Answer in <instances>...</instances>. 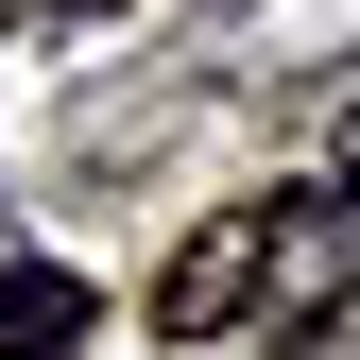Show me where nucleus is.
I'll return each mask as SVG.
<instances>
[{"label": "nucleus", "instance_id": "1", "mask_svg": "<svg viewBox=\"0 0 360 360\" xmlns=\"http://www.w3.org/2000/svg\"><path fill=\"white\" fill-rule=\"evenodd\" d=\"M360 292V206L343 189H257V206H206L155 275V343H292Z\"/></svg>", "mask_w": 360, "mask_h": 360}, {"label": "nucleus", "instance_id": "2", "mask_svg": "<svg viewBox=\"0 0 360 360\" xmlns=\"http://www.w3.org/2000/svg\"><path fill=\"white\" fill-rule=\"evenodd\" d=\"M86 343V275H52V257H0V360H52Z\"/></svg>", "mask_w": 360, "mask_h": 360}, {"label": "nucleus", "instance_id": "3", "mask_svg": "<svg viewBox=\"0 0 360 360\" xmlns=\"http://www.w3.org/2000/svg\"><path fill=\"white\" fill-rule=\"evenodd\" d=\"M326 189H343V206H360V103H343V172H326Z\"/></svg>", "mask_w": 360, "mask_h": 360}]
</instances>
